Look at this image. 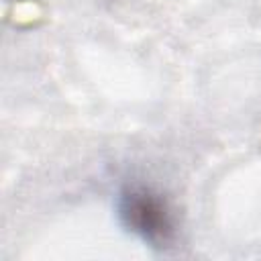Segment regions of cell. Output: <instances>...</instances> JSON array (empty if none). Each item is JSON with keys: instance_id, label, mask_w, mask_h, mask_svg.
Listing matches in <instances>:
<instances>
[{"instance_id": "cell-1", "label": "cell", "mask_w": 261, "mask_h": 261, "mask_svg": "<svg viewBox=\"0 0 261 261\" xmlns=\"http://www.w3.org/2000/svg\"><path fill=\"white\" fill-rule=\"evenodd\" d=\"M114 210L120 226L151 249H167L175 243L177 220L169 200L145 181H126L118 188Z\"/></svg>"}]
</instances>
